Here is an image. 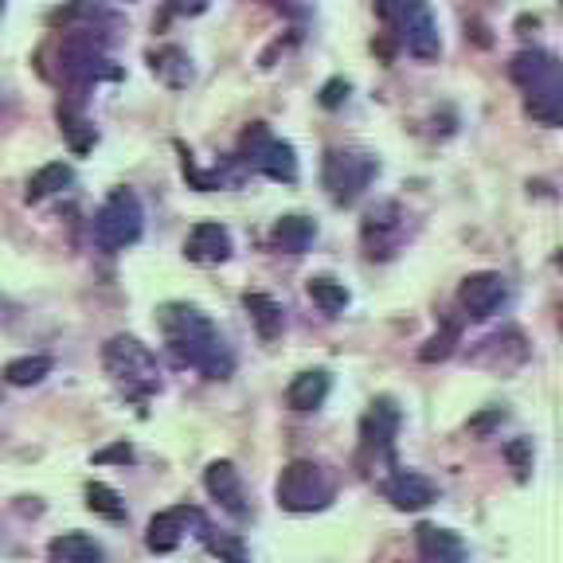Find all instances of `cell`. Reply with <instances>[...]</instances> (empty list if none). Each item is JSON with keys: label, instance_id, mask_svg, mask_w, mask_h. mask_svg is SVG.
Here are the masks:
<instances>
[{"label": "cell", "instance_id": "obj_22", "mask_svg": "<svg viewBox=\"0 0 563 563\" xmlns=\"http://www.w3.org/2000/svg\"><path fill=\"white\" fill-rule=\"evenodd\" d=\"M243 309L251 313V325L258 329L263 341H274L282 333V325H286V309L274 298H266V294H243Z\"/></svg>", "mask_w": 563, "mask_h": 563}, {"label": "cell", "instance_id": "obj_29", "mask_svg": "<svg viewBox=\"0 0 563 563\" xmlns=\"http://www.w3.org/2000/svg\"><path fill=\"white\" fill-rule=\"evenodd\" d=\"M454 344H457V325H446L442 333H434L431 341H427V349H422L419 356L427 364H431V361H446L450 352H454Z\"/></svg>", "mask_w": 563, "mask_h": 563}, {"label": "cell", "instance_id": "obj_7", "mask_svg": "<svg viewBox=\"0 0 563 563\" xmlns=\"http://www.w3.org/2000/svg\"><path fill=\"white\" fill-rule=\"evenodd\" d=\"M145 231V211L133 188H114L106 196V203L95 216V243L102 251H125L133 246Z\"/></svg>", "mask_w": 563, "mask_h": 563}, {"label": "cell", "instance_id": "obj_19", "mask_svg": "<svg viewBox=\"0 0 563 563\" xmlns=\"http://www.w3.org/2000/svg\"><path fill=\"white\" fill-rule=\"evenodd\" d=\"M313 239H317V223L309 216H282L271 231V243L278 251H286V255H306L309 246H313Z\"/></svg>", "mask_w": 563, "mask_h": 563}, {"label": "cell", "instance_id": "obj_9", "mask_svg": "<svg viewBox=\"0 0 563 563\" xmlns=\"http://www.w3.org/2000/svg\"><path fill=\"white\" fill-rule=\"evenodd\" d=\"M376 173H379V161L372 157V153L333 150L325 157V168H321V180H325L333 203L349 208V203H356L364 192H368V185L376 180Z\"/></svg>", "mask_w": 563, "mask_h": 563}, {"label": "cell", "instance_id": "obj_11", "mask_svg": "<svg viewBox=\"0 0 563 563\" xmlns=\"http://www.w3.org/2000/svg\"><path fill=\"white\" fill-rule=\"evenodd\" d=\"M505 301H509V282L497 271H477L457 286V306L466 309V317H474V321L493 317Z\"/></svg>", "mask_w": 563, "mask_h": 563}, {"label": "cell", "instance_id": "obj_3", "mask_svg": "<svg viewBox=\"0 0 563 563\" xmlns=\"http://www.w3.org/2000/svg\"><path fill=\"white\" fill-rule=\"evenodd\" d=\"M102 364L110 372V379L122 387L125 399H133V404H145V399L161 391V364L150 344H141L137 336H110L102 349Z\"/></svg>", "mask_w": 563, "mask_h": 563}, {"label": "cell", "instance_id": "obj_34", "mask_svg": "<svg viewBox=\"0 0 563 563\" xmlns=\"http://www.w3.org/2000/svg\"><path fill=\"white\" fill-rule=\"evenodd\" d=\"M0 12H4V0H0Z\"/></svg>", "mask_w": 563, "mask_h": 563}, {"label": "cell", "instance_id": "obj_6", "mask_svg": "<svg viewBox=\"0 0 563 563\" xmlns=\"http://www.w3.org/2000/svg\"><path fill=\"white\" fill-rule=\"evenodd\" d=\"M333 477L317 462H290L282 470L278 485H274V497H278V505L286 512H321L333 501Z\"/></svg>", "mask_w": 563, "mask_h": 563}, {"label": "cell", "instance_id": "obj_2", "mask_svg": "<svg viewBox=\"0 0 563 563\" xmlns=\"http://www.w3.org/2000/svg\"><path fill=\"white\" fill-rule=\"evenodd\" d=\"M509 75L520 90H525V110L537 118L540 125H560L563 118V79H560V59L540 47L532 52H517L509 63Z\"/></svg>", "mask_w": 563, "mask_h": 563}, {"label": "cell", "instance_id": "obj_5", "mask_svg": "<svg viewBox=\"0 0 563 563\" xmlns=\"http://www.w3.org/2000/svg\"><path fill=\"white\" fill-rule=\"evenodd\" d=\"M59 75L70 87H90V82L118 79L122 70L106 55V40L98 32H67L59 44Z\"/></svg>", "mask_w": 563, "mask_h": 563}, {"label": "cell", "instance_id": "obj_15", "mask_svg": "<svg viewBox=\"0 0 563 563\" xmlns=\"http://www.w3.org/2000/svg\"><path fill=\"white\" fill-rule=\"evenodd\" d=\"M185 255L188 263L200 266H216L231 258V231L223 223H196L185 239Z\"/></svg>", "mask_w": 563, "mask_h": 563}, {"label": "cell", "instance_id": "obj_30", "mask_svg": "<svg viewBox=\"0 0 563 563\" xmlns=\"http://www.w3.org/2000/svg\"><path fill=\"white\" fill-rule=\"evenodd\" d=\"M505 457H509L512 470H517V474L525 477L528 470H532V442H528V439L509 442V446H505Z\"/></svg>", "mask_w": 563, "mask_h": 563}, {"label": "cell", "instance_id": "obj_33", "mask_svg": "<svg viewBox=\"0 0 563 563\" xmlns=\"http://www.w3.org/2000/svg\"><path fill=\"white\" fill-rule=\"evenodd\" d=\"M95 462H133V450L125 446V442H118V446L102 450V454H95Z\"/></svg>", "mask_w": 563, "mask_h": 563}, {"label": "cell", "instance_id": "obj_1", "mask_svg": "<svg viewBox=\"0 0 563 563\" xmlns=\"http://www.w3.org/2000/svg\"><path fill=\"white\" fill-rule=\"evenodd\" d=\"M157 329L176 364L203 372L208 379H228L235 372V356H231L228 341L203 309L188 306V301H165L157 309Z\"/></svg>", "mask_w": 563, "mask_h": 563}, {"label": "cell", "instance_id": "obj_16", "mask_svg": "<svg viewBox=\"0 0 563 563\" xmlns=\"http://www.w3.org/2000/svg\"><path fill=\"white\" fill-rule=\"evenodd\" d=\"M203 489L231 512V517L243 520L246 517V497H243V482H239V470L231 462H211L203 470Z\"/></svg>", "mask_w": 563, "mask_h": 563}, {"label": "cell", "instance_id": "obj_8", "mask_svg": "<svg viewBox=\"0 0 563 563\" xmlns=\"http://www.w3.org/2000/svg\"><path fill=\"white\" fill-rule=\"evenodd\" d=\"M243 165L251 173H263L266 180H278V185H294L298 180V153H294L290 141H278L263 122H255L243 133V150H239Z\"/></svg>", "mask_w": 563, "mask_h": 563}, {"label": "cell", "instance_id": "obj_20", "mask_svg": "<svg viewBox=\"0 0 563 563\" xmlns=\"http://www.w3.org/2000/svg\"><path fill=\"white\" fill-rule=\"evenodd\" d=\"M150 67L168 90H185L188 82H192V59H188V55L180 52V47H173V44L150 52Z\"/></svg>", "mask_w": 563, "mask_h": 563}, {"label": "cell", "instance_id": "obj_13", "mask_svg": "<svg viewBox=\"0 0 563 563\" xmlns=\"http://www.w3.org/2000/svg\"><path fill=\"white\" fill-rule=\"evenodd\" d=\"M384 497L396 509H404V512H419V509H427V505L439 497V489H434V482L431 477H422V474H415V470H396V474L387 477L384 485Z\"/></svg>", "mask_w": 563, "mask_h": 563}, {"label": "cell", "instance_id": "obj_25", "mask_svg": "<svg viewBox=\"0 0 563 563\" xmlns=\"http://www.w3.org/2000/svg\"><path fill=\"white\" fill-rule=\"evenodd\" d=\"M44 376H52V356H20V361L4 364V379L12 387H32Z\"/></svg>", "mask_w": 563, "mask_h": 563}, {"label": "cell", "instance_id": "obj_17", "mask_svg": "<svg viewBox=\"0 0 563 563\" xmlns=\"http://www.w3.org/2000/svg\"><path fill=\"white\" fill-rule=\"evenodd\" d=\"M415 544H419L422 563H466V544L450 528L419 525L415 528Z\"/></svg>", "mask_w": 563, "mask_h": 563}, {"label": "cell", "instance_id": "obj_14", "mask_svg": "<svg viewBox=\"0 0 563 563\" xmlns=\"http://www.w3.org/2000/svg\"><path fill=\"white\" fill-rule=\"evenodd\" d=\"M399 235H404V211H399V203H379L376 211H368V220H364V246H368L372 258L391 255Z\"/></svg>", "mask_w": 563, "mask_h": 563}, {"label": "cell", "instance_id": "obj_27", "mask_svg": "<svg viewBox=\"0 0 563 563\" xmlns=\"http://www.w3.org/2000/svg\"><path fill=\"white\" fill-rule=\"evenodd\" d=\"M87 509L98 512V517H106V520H114V525H122L125 520V501L118 497V489H110V485H102V482L87 485Z\"/></svg>", "mask_w": 563, "mask_h": 563}, {"label": "cell", "instance_id": "obj_31", "mask_svg": "<svg viewBox=\"0 0 563 563\" xmlns=\"http://www.w3.org/2000/svg\"><path fill=\"white\" fill-rule=\"evenodd\" d=\"M168 16H203L211 9V0H168Z\"/></svg>", "mask_w": 563, "mask_h": 563}, {"label": "cell", "instance_id": "obj_32", "mask_svg": "<svg viewBox=\"0 0 563 563\" xmlns=\"http://www.w3.org/2000/svg\"><path fill=\"white\" fill-rule=\"evenodd\" d=\"M344 98H349V82L344 79H329L325 87H321V106H325V110H336Z\"/></svg>", "mask_w": 563, "mask_h": 563}, {"label": "cell", "instance_id": "obj_24", "mask_svg": "<svg viewBox=\"0 0 563 563\" xmlns=\"http://www.w3.org/2000/svg\"><path fill=\"white\" fill-rule=\"evenodd\" d=\"M309 298H313V306L321 309V313L336 317L349 309V290H344V282L329 278V274H317V278H309Z\"/></svg>", "mask_w": 563, "mask_h": 563}, {"label": "cell", "instance_id": "obj_26", "mask_svg": "<svg viewBox=\"0 0 563 563\" xmlns=\"http://www.w3.org/2000/svg\"><path fill=\"white\" fill-rule=\"evenodd\" d=\"M59 130H63V137H67V145H70L75 153H87L90 145L98 141L95 125H90L82 114H75L70 106H59Z\"/></svg>", "mask_w": 563, "mask_h": 563}, {"label": "cell", "instance_id": "obj_4", "mask_svg": "<svg viewBox=\"0 0 563 563\" xmlns=\"http://www.w3.org/2000/svg\"><path fill=\"white\" fill-rule=\"evenodd\" d=\"M376 16L396 32V40L422 63H434L442 55L439 24L427 0H376Z\"/></svg>", "mask_w": 563, "mask_h": 563}, {"label": "cell", "instance_id": "obj_21", "mask_svg": "<svg viewBox=\"0 0 563 563\" xmlns=\"http://www.w3.org/2000/svg\"><path fill=\"white\" fill-rule=\"evenodd\" d=\"M102 548L87 532H63L47 544V563H98Z\"/></svg>", "mask_w": 563, "mask_h": 563}, {"label": "cell", "instance_id": "obj_23", "mask_svg": "<svg viewBox=\"0 0 563 563\" xmlns=\"http://www.w3.org/2000/svg\"><path fill=\"white\" fill-rule=\"evenodd\" d=\"M75 180V173H70V165H63V161H52V165H44L40 173L27 180V203H40V200H47V196H55V192H63V188Z\"/></svg>", "mask_w": 563, "mask_h": 563}, {"label": "cell", "instance_id": "obj_10", "mask_svg": "<svg viewBox=\"0 0 563 563\" xmlns=\"http://www.w3.org/2000/svg\"><path fill=\"white\" fill-rule=\"evenodd\" d=\"M200 532L208 528V520H203V512L196 509V505H176V509H165L157 512V517L150 520V532H145V544H150V552L165 555V552H176V548L185 544L188 532Z\"/></svg>", "mask_w": 563, "mask_h": 563}, {"label": "cell", "instance_id": "obj_18", "mask_svg": "<svg viewBox=\"0 0 563 563\" xmlns=\"http://www.w3.org/2000/svg\"><path fill=\"white\" fill-rule=\"evenodd\" d=\"M329 387H333V379H329L325 368L298 372L294 384L286 387V404H290L294 411H317V407L329 399Z\"/></svg>", "mask_w": 563, "mask_h": 563}, {"label": "cell", "instance_id": "obj_28", "mask_svg": "<svg viewBox=\"0 0 563 563\" xmlns=\"http://www.w3.org/2000/svg\"><path fill=\"white\" fill-rule=\"evenodd\" d=\"M203 544L220 563H246V544L235 532H216V528H203Z\"/></svg>", "mask_w": 563, "mask_h": 563}, {"label": "cell", "instance_id": "obj_12", "mask_svg": "<svg viewBox=\"0 0 563 563\" xmlns=\"http://www.w3.org/2000/svg\"><path fill=\"white\" fill-rule=\"evenodd\" d=\"M399 407L391 396H379L372 399L368 415H364L361 422V439H364V450H372L376 457H391V442H396L399 434Z\"/></svg>", "mask_w": 563, "mask_h": 563}]
</instances>
